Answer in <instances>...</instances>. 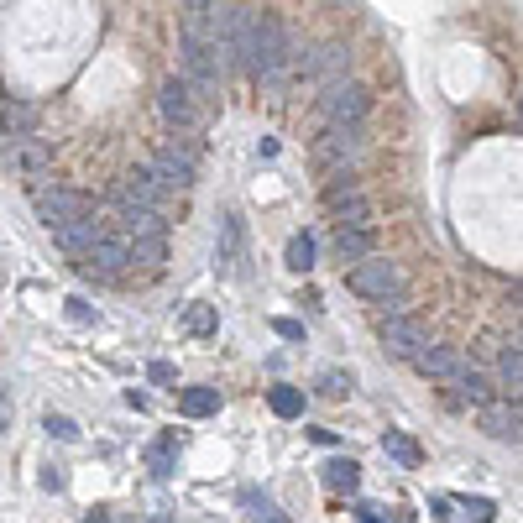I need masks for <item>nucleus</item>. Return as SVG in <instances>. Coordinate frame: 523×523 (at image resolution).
<instances>
[{"label": "nucleus", "instance_id": "f257e3e1", "mask_svg": "<svg viewBox=\"0 0 523 523\" xmlns=\"http://www.w3.org/2000/svg\"><path fill=\"white\" fill-rule=\"evenodd\" d=\"M194 168H199V136L194 131H168L163 142H157L147 173L163 184L168 194H184L194 184Z\"/></svg>", "mask_w": 523, "mask_h": 523}, {"label": "nucleus", "instance_id": "f03ea898", "mask_svg": "<svg viewBox=\"0 0 523 523\" xmlns=\"http://www.w3.org/2000/svg\"><path fill=\"white\" fill-rule=\"evenodd\" d=\"M157 110H163V121L173 131H199L204 116H210V95L194 89L189 79H168L163 89H157Z\"/></svg>", "mask_w": 523, "mask_h": 523}, {"label": "nucleus", "instance_id": "7ed1b4c3", "mask_svg": "<svg viewBox=\"0 0 523 523\" xmlns=\"http://www.w3.org/2000/svg\"><path fill=\"white\" fill-rule=\"evenodd\" d=\"M361 147H367V131H361V126H325L320 142H314V168L340 178V173H351Z\"/></svg>", "mask_w": 523, "mask_h": 523}, {"label": "nucleus", "instance_id": "20e7f679", "mask_svg": "<svg viewBox=\"0 0 523 523\" xmlns=\"http://www.w3.org/2000/svg\"><path fill=\"white\" fill-rule=\"evenodd\" d=\"M32 204H37V220L48 225V231H63V225H74V220H84V215H95V199L89 194H79V189H63V184H42L37 194H32Z\"/></svg>", "mask_w": 523, "mask_h": 523}, {"label": "nucleus", "instance_id": "39448f33", "mask_svg": "<svg viewBox=\"0 0 523 523\" xmlns=\"http://www.w3.org/2000/svg\"><path fill=\"white\" fill-rule=\"evenodd\" d=\"M367 105H372L367 89H361L356 79H340V84H330L320 95V116H325V126H361Z\"/></svg>", "mask_w": 523, "mask_h": 523}, {"label": "nucleus", "instance_id": "423d86ee", "mask_svg": "<svg viewBox=\"0 0 523 523\" xmlns=\"http://www.w3.org/2000/svg\"><path fill=\"white\" fill-rule=\"evenodd\" d=\"M351 293L356 299H398V288H403V272H398V262H388V257H372V262H361V267H351Z\"/></svg>", "mask_w": 523, "mask_h": 523}, {"label": "nucleus", "instance_id": "0eeeda50", "mask_svg": "<svg viewBox=\"0 0 523 523\" xmlns=\"http://www.w3.org/2000/svg\"><path fill=\"white\" fill-rule=\"evenodd\" d=\"M382 346H388V356L419 361L429 351V330H424V320H414V314H388V320H382Z\"/></svg>", "mask_w": 523, "mask_h": 523}, {"label": "nucleus", "instance_id": "6e6552de", "mask_svg": "<svg viewBox=\"0 0 523 523\" xmlns=\"http://www.w3.org/2000/svg\"><path fill=\"white\" fill-rule=\"evenodd\" d=\"M225 74H231V63H225L220 48H204V42H184V79H189L194 89L215 95Z\"/></svg>", "mask_w": 523, "mask_h": 523}, {"label": "nucleus", "instance_id": "1a4fd4ad", "mask_svg": "<svg viewBox=\"0 0 523 523\" xmlns=\"http://www.w3.org/2000/svg\"><path fill=\"white\" fill-rule=\"evenodd\" d=\"M105 236H110V220H100V215H84V220H74V225H63V231H53V241H58L74 262H84Z\"/></svg>", "mask_w": 523, "mask_h": 523}, {"label": "nucleus", "instance_id": "9d476101", "mask_svg": "<svg viewBox=\"0 0 523 523\" xmlns=\"http://www.w3.org/2000/svg\"><path fill=\"white\" fill-rule=\"evenodd\" d=\"M346 63H351V53H346V42H325L320 53H309V58H299V74L304 79H314V84H340L346 79Z\"/></svg>", "mask_w": 523, "mask_h": 523}, {"label": "nucleus", "instance_id": "9b49d317", "mask_svg": "<svg viewBox=\"0 0 523 523\" xmlns=\"http://www.w3.org/2000/svg\"><path fill=\"white\" fill-rule=\"evenodd\" d=\"M476 424H482L492 440H523V403H513V398H492L482 414H476Z\"/></svg>", "mask_w": 523, "mask_h": 523}, {"label": "nucleus", "instance_id": "f8f14e48", "mask_svg": "<svg viewBox=\"0 0 523 523\" xmlns=\"http://www.w3.org/2000/svg\"><path fill=\"white\" fill-rule=\"evenodd\" d=\"M445 403H456V408H476V414H482V408L492 403L487 377L476 372V367H466L461 377H450V382H445Z\"/></svg>", "mask_w": 523, "mask_h": 523}, {"label": "nucleus", "instance_id": "ddd939ff", "mask_svg": "<svg viewBox=\"0 0 523 523\" xmlns=\"http://www.w3.org/2000/svg\"><path fill=\"white\" fill-rule=\"evenodd\" d=\"M414 367H419L429 382H440V388H445L450 377H461V372H466V356H461V346H429V351L414 361Z\"/></svg>", "mask_w": 523, "mask_h": 523}, {"label": "nucleus", "instance_id": "4468645a", "mask_svg": "<svg viewBox=\"0 0 523 523\" xmlns=\"http://www.w3.org/2000/svg\"><path fill=\"white\" fill-rule=\"evenodd\" d=\"M48 163H53V152H48V142H42V136H32L27 147H16V152H11V168L32 184V194L42 189V173H48Z\"/></svg>", "mask_w": 523, "mask_h": 523}, {"label": "nucleus", "instance_id": "2eb2a0df", "mask_svg": "<svg viewBox=\"0 0 523 523\" xmlns=\"http://www.w3.org/2000/svg\"><path fill=\"white\" fill-rule=\"evenodd\" d=\"M0 126H6V152L27 147L32 142V105L16 100V95H6V105H0Z\"/></svg>", "mask_w": 523, "mask_h": 523}, {"label": "nucleus", "instance_id": "dca6fc26", "mask_svg": "<svg viewBox=\"0 0 523 523\" xmlns=\"http://www.w3.org/2000/svg\"><path fill=\"white\" fill-rule=\"evenodd\" d=\"M168 262V236H147V241H131V278H157Z\"/></svg>", "mask_w": 523, "mask_h": 523}, {"label": "nucleus", "instance_id": "f3484780", "mask_svg": "<svg viewBox=\"0 0 523 523\" xmlns=\"http://www.w3.org/2000/svg\"><path fill=\"white\" fill-rule=\"evenodd\" d=\"M335 257L351 267L372 262V231H335Z\"/></svg>", "mask_w": 523, "mask_h": 523}, {"label": "nucleus", "instance_id": "a211bd4d", "mask_svg": "<svg viewBox=\"0 0 523 523\" xmlns=\"http://www.w3.org/2000/svg\"><path fill=\"white\" fill-rule=\"evenodd\" d=\"M356 487H361V466H356V461H330V466H325V492L356 497Z\"/></svg>", "mask_w": 523, "mask_h": 523}, {"label": "nucleus", "instance_id": "6ab92c4d", "mask_svg": "<svg viewBox=\"0 0 523 523\" xmlns=\"http://www.w3.org/2000/svg\"><path fill=\"white\" fill-rule=\"evenodd\" d=\"M215 408H220L215 388H184V393H178V414H184V419H210Z\"/></svg>", "mask_w": 523, "mask_h": 523}, {"label": "nucleus", "instance_id": "aec40b11", "mask_svg": "<svg viewBox=\"0 0 523 523\" xmlns=\"http://www.w3.org/2000/svg\"><path fill=\"white\" fill-rule=\"evenodd\" d=\"M330 220H335V231H372V204H367V194L351 199V204H340V210H330Z\"/></svg>", "mask_w": 523, "mask_h": 523}, {"label": "nucleus", "instance_id": "412c9836", "mask_svg": "<svg viewBox=\"0 0 523 523\" xmlns=\"http://www.w3.org/2000/svg\"><path fill=\"white\" fill-rule=\"evenodd\" d=\"M121 231H126L131 241H147V236H168V215H157V210H136V215H126V220H121Z\"/></svg>", "mask_w": 523, "mask_h": 523}, {"label": "nucleus", "instance_id": "4be33fe9", "mask_svg": "<svg viewBox=\"0 0 523 523\" xmlns=\"http://www.w3.org/2000/svg\"><path fill=\"white\" fill-rule=\"evenodd\" d=\"M382 450H388V456L398 461V466H408L414 471L419 461H424V450H419V440H408L403 429H388V435H382Z\"/></svg>", "mask_w": 523, "mask_h": 523}, {"label": "nucleus", "instance_id": "5701e85b", "mask_svg": "<svg viewBox=\"0 0 523 523\" xmlns=\"http://www.w3.org/2000/svg\"><path fill=\"white\" fill-rule=\"evenodd\" d=\"M241 508L252 513L257 523H293V518H283V513H278V503H272V497H262L257 487H241Z\"/></svg>", "mask_w": 523, "mask_h": 523}, {"label": "nucleus", "instance_id": "b1692460", "mask_svg": "<svg viewBox=\"0 0 523 523\" xmlns=\"http://www.w3.org/2000/svg\"><path fill=\"white\" fill-rule=\"evenodd\" d=\"M351 199H361V178L356 173H340V178L325 184V210H340V204H351Z\"/></svg>", "mask_w": 523, "mask_h": 523}, {"label": "nucleus", "instance_id": "393cba45", "mask_svg": "<svg viewBox=\"0 0 523 523\" xmlns=\"http://www.w3.org/2000/svg\"><path fill=\"white\" fill-rule=\"evenodd\" d=\"M497 377H503V388H523V346L518 340L503 346V356H497Z\"/></svg>", "mask_w": 523, "mask_h": 523}, {"label": "nucleus", "instance_id": "a878e982", "mask_svg": "<svg viewBox=\"0 0 523 523\" xmlns=\"http://www.w3.org/2000/svg\"><path fill=\"white\" fill-rule=\"evenodd\" d=\"M267 403H272V414H278V419H299L304 414V393L299 388H272Z\"/></svg>", "mask_w": 523, "mask_h": 523}, {"label": "nucleus", "instance_id": "bb28decb", "mask_svg": "<svg viewBox=\"0 0 523 523\" xmlns=\"http://www.w3.org/2000/svg\"><path fill=\"white\" fill-rule=\"evenodd\" d=\"M173 450H178V429H168V435L147 450V466H152L157 476H168V466H173Z\"/></svg>", "mask_w": 523, "mask_h": 523}, {"label": "nucleus", "instance_id": "cd10ccee", "mask_svg": "<svg viewBox=\"0 0 523 523\" xmlns=\"http://www.w3.org/2000/svg\"><path fill=\"white\" fill-rule=\"evenodd\" d=\"M288 267H293V272H309V267H314V241H309V236H293V241H288Z\"/></svg>", "mask_w": 523, "mask_h": 523}, {"label": "nucleus", "instance_id": "c85d7f7f", "mask_svg": "<svg viewBox=\"0 0 523 523\" xmlns=\"http://www.w3.org/2000/svg\"><path fill=\"white\" fill-rule=\"evenodd\" d=\"M184 330H189V335H210V330H215V309H210V304H189Z\"/></svg>", "mask_w": 523, "mask_h": 523}, {"label": "nucleus", "instance_id": "c756f323", "mask_svg": "<svg viewBox=\"0 0 523 523\" xmlns=\"http://www.w3.org/2000/svg\"><path fill=\"white\" fill-rule=\"evenodd\" d=\"M320 393H325V398H346V393H351V372H325V377H320Z\"/></svg>", "mask_w": 523, "mask_h": 523}, {"label": "nucleus", "instance_id": "7c9ffc66", "mask_svg": "<svg viewBox=\"0 0 523 523\" xmlns=\"http://www.w3.org/2000/svg\"><path fill=\"white\" fill-rule=\"evenodd\" d=\"M466 513H471V523H492L497 518V508L487 503V497H466Z\"/></svg>", "mask_w": 523, "mask_h": 523}, {"label": "nucleus", "instance_id": "2f4dec72", "mask_svg": "<svg viewBox=\"0 0 523 523\" xmlns=\"http://www.w3.org/2000/svg\"><path fill=\"white\" fill-rule=\"evenodd\" d=\"M48 435H58V440H74V435H79V424H74V419H63V414H48Z\"/></svg>", "mask_w": 523, "mask_h": 523}, {"label": "nucleus", "instance_id": "473e14b6", "mask_svg": "<svg viewBox=\"0 0 523 523\" xmlns=\"http://www.w3.org/2000/svg\"><path fill=\"white\" fill-rule=\"evenodd\" d=\"M68 320H74V325H95V314L84 309V299H68Z\"/></svg>", "mask_w": 523, "mask_h": 523}, {"label": "nucleus", "instance_id": "72a5a7b5", "mask_svg": "<svg viewBox=\"0 0 523 523\" xmlns=\"http://www.w3.org/2000/svg\"><path fill=\"white\" fill-rule=\"evenodd\" d=\"M272 330H278L283 340H304V325L299 320H272Z\"/></svg>", "mask_w": 523, "mask_h": 523}, {"label": "nucleus", "instance_id": "f704fd0d", "mask_svg": "<svg viewBox=\"0 0 523 523\" xmlns=\"http://www.w3.org/2000/svg\"><path fill=\"white\" fill-rule=\"evenodd\" d=\"M147 377H152V382H173L178 372L168 367V361H152V367H147Z\"/></svg>", "mask_w": 523, "mask_h": 523}, {"label": "nucleus", "instance_id": "c9c22d12", "mask_svg": "<svg viewBox=\"0 0 523 523\" xmlns=\"http://www.w3.org/2000/svg\"><path fill=\"white\" fill-rule=\"evenodd\" d=\"M356 513H361V523H393V518H382V508H372V503H361Z\"/></svg>", "mask_w": 523, "mask_h": 523}, {"label": "nucleus", "instance_id": "e433bc0d", "mask_svg": "<svg viewBox=\"0 0 523 523\" xmlns=\"http://www.w3.org/2000/svg\"><path fill=\"white\" fill-rule=\"evenodd\" d=\"M518 121H523V100H518Z\"/></svg>", "mask_w": 523, "mask_h": 523}, {"label": "nucleus", "instance_id": "4c0bfd02", "mask_svg": "<svg viewBox=\"0 0 523 523\" xmlns=\"http://www.w3.org/2000/svg\"><path fill=\"white\" fill-rule=\"evenodd\" d=\"M518 346H523V330H518Z\"/></svg>", "mask_w": 523, "mask_h": 523}]
</instances>
